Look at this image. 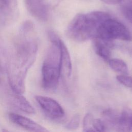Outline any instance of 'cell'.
Here are the masks:
<instances>
[{
  "label": "cell",
  "mask_w": 132,
  "mask_h": 132,
  "mask_svg": "<svg viewBox=\"0 0 132 132\" xmlns=\"http://www.w3.org/2000/svg\"><path fill=\"white\" fill-rule=\"evenodd\" d=\"M117 80L124 86L128 88H132V76H129L128 74H122L117 75Z\"/></svg>",
  "instance_id": "cell-18"
},
{
  "label": "cell",
  "mask_w": 132,
  "mask_h": 132,
  "mask_svg": "<svg viewBox=\"0 0 132 132\" xmlns=\"http://www.w3.org/2000/svg\"><path fill=\"white\" fill-rule=\"evenodd\" d=\"M38 44L30 21L23 23L9 53L6 72L12 91L22 94L25 90V79L28 70L35 62Z\"/></svg>",
  "instance_id": "cell-1"
},
{
  "label": "cell",
  "mask_w": 132,
  "mask_h": 132,
  "mask_svg": "<svg viewBox=\"0 0 132 132\" xmlns=\"http://www.w3.org/2000/svg\"><path fill=\"white\" fill-rule=\"evenodd\" d=\"M92 39L93 47L96 53L104 60L108 61L111 57V50L113 46L112 41L105 40L96 36Z\"/></svg>",
  "instance_id": "cell-9"
},
{
  "label": "cell",
  "mask_w": 132,
  "mask_h": 132,
  "mask_svg": "<svg viewBox=\"0 0 132 132\" xmlns=\"http://www.w3.org/2000/svg\"><path fill=\"white\" fill-rule=\"evenodd\" d=\"M103 3L108 5H116L121 2L122 0H101Z\"/></svg>",
  "instance_id": "cell-20"
},
{
  "label": "cell",
  "mask_w": 132,
  "mask_h": 132,
  "mask_svg": "<svg viewBox=\"0 0 132 132\" xmlns=\"http://www.w3.org/2000/svg\"><path fill=\"white\" fill-rule=\"evenodd\" d=\"M60 38L51 41L42 67V85L47 90H55L59 84L61 71V53L59 47Z\"/></svg>",
  "instance_id": "cell-3"
},
{
  "label": "cell",
  "mask_w": 132,
  "mask_h": 132,
  "mask_svg": "<svg viewBox=\"0 0 132 132\" xmlns=\"http://www.w3.org/2000/svg\"><path fill=\"white\" fill-rule=\"evenodd\" d=\"M59 47L61 53V70H63L65 75L68 77H70L72 73L71 57L67 47L61 39L59 42Z\"/></svg>",
  "instance_id": "cell-11"
},
{
  "label": "cell",
  "mask_w": 132,
  "mask_h": 132,
  "mask_svg": "<svg viewBox=\"0 0 132 132\" xmlns=\"http://www.w3.org/2000/svg\"><path fill=\"white\" fill-rule=\"evenodd\" d=\"M9 53L5 46V43L0 35V72H5L8 60Z\"/></svg>",
  "instance_id": "cell-14"
},
{
  "label": "cell",
  "mask_w": 132,
  "mask_h": 132,
  "mask_svg": "<svg viewBox=\"0 0 132 132\" xmlns=\"http://www.w3.org/2000/svg\"><path fill=\"white\" fill-rule=\"evenodd\" d=\"M96 37L105 40H114L131 41L132 35L128 28L120 22L110 18L104 21L98 26Z\"/></svg>",
  "instance_id": "cell-4"
},
{
  "label": "cell",
  "mask_w": 132,
  "mask_h": 132,
  "mask_svg": "<svg viewBox=\"0 0 132 132\" xmlns=\"http://www.w3.org/2000/svg\"><path fill=\"white\" fill-rule=\"evenodd\" d=\"M80 116L79 114H75L73 116L70 121L67 124L65 127L69 130H75L77 129L80 123Z\"/></svg>",
  "instance_id": "cell-17"
},
{
  "label": "cell",
  "mask_w": 132,
  "mask_h": 132,
  "mask_svg": "<svg viewBox=\"0 0 132 132\" xmlns=\"http://www.w3.org/2000/svg\"><path fill=\"white\" fill-rule=\"evenodd\" d=\"M18 14L16 0H0V23L8 24L14 19Z\"/></svg>",
  "instance_id": "cell-7"
},
{
  "label": "cell",
  "mask_w": 132,
  "mask_h": 132,
  "mask_svg": "<svg viewBox=\"0 0 132 132\" xmlns=\"http://www.w3.org/2000/svg\"><path fill=\"white\" fill-rule=\"evenodd\" d=\"M29 13L36 19L46 21L49 16V7L46 0H24Z\"/></svg>",
  "instance_id": "cell-6"
},
{
  "label": "cell",
  "mask_w": 132,
  "mask_h": 132,
  "mask_svg": "<svg viewBox=\"0 0 132 132\" xmlns=\"http://www.w3.org/2000/svg\"><path fill=\"white\" fill-rule=\"evenodd\" d=\"M121 10L125 18L132 24V2L124 4Z\"/></svg>",
  "instance_id": "cell-16"
},
{
  "label": "cell",
  "mask_w": 132,
  "mask_h": 132,
  "mask_svg": "<svg viewBox=\"0 0 132 132\" xmlns=\"http://www.w3.org/2000/svg\"><path fill=\"white\" fill-rule=\"evenodd\" d=\"M110 15L105 12L94 11L87 14H77L67 29V36L78 42L92 39L96 35L98 26Z\"/></svg>",
  "instance_id": "cell-2"
},
{
  "label": "cell",
  "mask_w": 132,
  "mask_h": 132,
  "mask_svg": "<svg viewBox=\"0 0 132 132\" xmlns=\"http://www.w3.org/2000/svg\"><path fill=\"white\" fill-rule=\"evenodd\" d=\"M107 61L109 67L113 71L122 74H128L127 65L123 60L117 58H110Z\"/></svg>",
  "instance_id": "cell-13"
},
{
  "label": "cell",
  "mask_w": 132,
  "mask_h": 132,
  "mask_svg": "<svg viewBox=\"0 0 132 132\" xmlns=\"http://www.w3.org/2000/svg\"><path fill=\"white\" fill-rule=\"evenodd\" d=\"M115 130L123 132L132 131V109L125 108L119 113Z\"/></svg>",
  "instance_id": "cell-10"
},
{
  "label": "cell",
  "mask_w": 132,
  "mask_h": 132,
  "mask_svg": "<svg viewBox=\"0 0 132 132\" xmlns=\"http://www.w3.org/2000/svg\"><path fill=\"white\" fill-rule=\"evenodd\" d=\"M8 116L10 120L12 122L28 131L36 132L48 131L45 127L34 121L23 116L14 113H10L9 114Z\"/></svg>",
  "instance_id": "cell-8"
},
{
  "label": "cell",
  "mask_w": 132,
  "mask_h": 132,
  "mask_svg": "<svg viewBox=\"0 0 132 132\" xmlns=\"http://www.w3.org/2000/svg\"><path fill=\"white\" fill-rule=\"evenodd\" d=\"M93 128L94 131H106L107 128L102 119H94L93 121Z\"/></svg>",
  "instance_id": "cell-19"
},
{
  "label": "cell",
  "mask_w": 132,
  "mask_h": 132,
  "mask_svg": "<svg viewBox=\"0 0 132 132\" xmlns=\"http://www.w3.org/2000/svg\"><path fill=\"white\" fill-rule=\"evenodd\" d=\"M94 117L90 113L86 114L84 118L82 123V131L85 132L94 131L93 128V121Z\"/></svg>",
  "instance_id": "cell-15"
},
{
  "label": "cell",
  "mask_w": 132,
  "mask_h": 132,
  "mask_svg": "<svg viewBox=\"0 0 132 132\" xmlns=\"http://www.w3.org/2000/svg\"><path fill=\"white\" fill-rule=\"evenodd\" d=\"M13 92L12 101L14 105L20 110L28 113H34L35 110L29 102L21 94Z\"/></svg>",
  "instance_id": "cell-12"
},
{
  "label": "cell",
  "mask_w": 132,
  "mask_h": 132,
  "mask_svg": "<svg viewBox=\"0 0 132 132\" xmlns=\"http://www.w3.org/2000/svg\"><path fill=\"white\" fill-rule=\"evenodd\" d=\"M35 98L43 111L50 118L60 120L65 116L64 110L62 106L53 98L42 95H37Z\"/></svg>",
  "instance_id": "cell-5"
}]
</instances>
